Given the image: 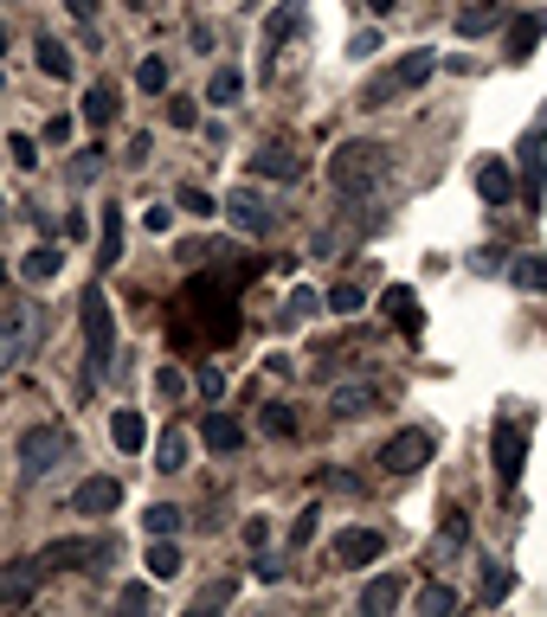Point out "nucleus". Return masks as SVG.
I'll list each match as a JSON object with an SVG mask.
<instances>
[{"label":"nucleus","mask_w":547,"mask_h":617,"mask_svg":"<svg viewBox=\"0 0 547 617\" xmlns=\"http://www.w3.org/2000/svg\"><path fill=\"white\" fill-rule=\"evenodd\" d=\"M432 72H438V52L412 45L406 58H393L387 72H374V77L361 84V109H393V104L406 97V91H419V84H425Z\"/></svg>","instance_id":"obj_2"},{"label":"nucleus","mask_w":547,"mask_h":617,"mask_svg":"<svg viewBox=\"0 0 547 617\" xmlns=\"http://www.w3.org/2000/svg\"><path fill=\"white\" fill-rule=\"evenodd\" d=\"M406 598V579H393V573H380V579H367V592H361V611L367 617H387L393 605Z\"/></svg>","instance_id":"obj_18"},{"label":"nucleus","mask_w":547,"mask_h":617,"mask_svg":"<svg viewBox=\"0 0 547 617\" xmlns=\"http://www.w3.org/2000/svg\"><path fill=\"white\" fill-rule=\"evenodd\" d=\"M59 464H65V432H59V425H27V432H20V476L39 482V476H52Z\"/></svg>","instance_id":"obj_6"},{"label":"nucleus","mask_w":547,"mask_h":617,"mask_svg":"<svg viewBox=\"0 0 547 617\" xmlns=\"http://www.w3.org/2000/svg\"><path fill=\"white\" fill-rule=\"evenodd\" d=\"M303 20H309V0H277L264 20V52H277L291 33H303Z\"/></svg>","instance_id":"obj_13"},{"label":"nucleus","mask_w":547,"mask_h":617,"mask_svg":"<svg viewBox=\"0 0 547 617\" xmlns=\"http://www.w3.org/2000/svg\"><path fill=\"white\" fill-rule=\"evenodd\" d=\"M59 270H65V252H59V245H33V252L20 257V277H27V284H52Z\"/></svg>","instance_id":"obj_21"},{"label":"nucleus","mask_w":547,"mask_h":617,"mask_svg":"<svg viewBox=\"0 0 547 617\" xmlns=\"http://www.w3.org/2000/svg\"><path fill=\"white\" fill-rule=\"evenodd\" d=\"M348 52H355V58H374V52H380V33H355V45H348Z\"/></svg>","instance_id":"obj_49"},{"label":"nucleus","mask_w":547,"mask_h":617,"mask_svg":"<svg viewBox=\"0 0 547 617\" xmlns=\"http://www.w3.org/2000/svg\"><path fill=\"white\" fill-rule=\"evenodd\" d=\"M136 84H143L148 97H161V91H168V58H161V52H148L143 65H136Z\"/></svg>","instance_id":"obj_33"},{"label":"nucleus","mask_w":547,"mask_h":617,"mask_svg":"<svg viewBox=\"0 0 547 617\" xmlns=\"http://www.w3.org/2000/svg\"><path fill=\"white\" fill-rule=\"evenodd\" d=\"M367 7H374V13H393V7H400V0H367Z\"/></svg>","instance_id":"obj_52"},{"label":"nucleus","mask_w":547,"mask_h":617,"mask_svg":"<svg viewBox=\"0 0 547 617\" xmlns=\"http://www.w3.org/2000/svg\"><path fill=\"white\" fill-rule=\"evenodd\" d=\"M374 405H380L374 386H341V393H335V418H367Z\"/></svg>","instance_id":"obj_30"},{"label":"nucleus","mask_w":547,"mask_h":617,"mask_svg":"<svg viewBox=\"0 0 547 617\" xmlns=\"http://www.w3.org/2000/svg\"><path fill=\"white\" fill-rule=\"evenodd\" d=\"M0 91H7V77H0Z\"/></svg>","instance_id":"obj_54"},{"label":"nucleus","mask_w":547,"mask_h":617,"mask_svg":"<svg viewBox=\"0 0 547 617\" xmlns=\"http://www.w3.org/2000/svg\"><path fill=\"white\" fill-rule=\"evenodd\" d=\"M27 328H33V316L0 322V373H13V366H20V354H27Z\"/></svg>","instance_id":"obj_26"},{"label":"nucleus","mask_w":547,"mask_h":617,"mask_svg":"<svg viewBox=\"0 0 547 617\" xmlns=\"http://www.w3.org/2000/svg\"><path fill=\"white\" fill-rule=\"evenodd\" d=\"M77 116H84L91 129H104L109 116H116V91H109L104 77H97V84H84V97H77Z\"/></svg>","instance_id":"obj_20"},{"label":"nucleus","mask_w":547,"mask_h":617,"mask_svg":"<svg viewBox=\"0 0 547 617\" xmlns=\"http://www.w3.org/2000/svg\"><path fill=\"white\" fill-rule=\"evenodd\" d=\"M476 193H483L490 206H503V200L515 193V168L509 161H483V168H476Z\"/></svg>","instance_id":"obj_19"},{"label":"nucleus","mask_w":547,"mask_h":617,"mask_svg":"<svg viewBox=\"0 0 547 617\" xmlns=\"http://www.w3.org/2000/svg\"><path fill=\"white\" fill-rule=\"evenodd\" d=\"M425 464H432V437L425 432H393L380 444V470L387 476H419Z\"/></svg>","instance_id":"obj_7"},{"label":"nucleus","mask_w":547,"mask_h":617,"mask_svg":"<svg viewBox=\"0 0 547 617\" xmlns=\"http://www.w3.org/2000/svg\"><path fill=\"white\" fill-rule=\"evenodd\" d=\"M496 26H503V7H496V0H476V7L457 13V33L464 39H483V33H496Z\"/></svg>","instance_id":"obj_25"},{"label":"nucleus","mask_w":547,"mask_h":617,"mask_svg":"<svg viewBox=\"0 0 547 617\" xmlns=\"http://www.w3.org/2000/svg\"><path fill=\"white\" fill-rule=\"evenodd\" d=\"M168 123H175V129H193V123H200L193 97H168Z\"/></svg>","instance_id":"obj_42"},{"label":"nucleus","mask_w":547,"mask_h":617,"mask_svg":"<svg viewBox=\"0 0 547 617\" xmlns=\"http://www.w3.org/2000/svg\"><path fill=\"white\" fill-rule=\"evenodd\" d=\"M245 541H252V546L271 541V521H264V514H257V521H245Z\"/></svg>","instance_id":"obj_51"},{"label":"nucleus","mask_w":547,"mask_h":617,"mask_svg":"<svg viewBox=\"0 0 547 617\" xmlns=\"http://www.w3.org/2000/svg\"><path fill=\"white\" fill-rule=\"evenodd\" d=\"M143 225H148V232H155V238H161V232L175 225V206H148V213H143Z\"/></svg>","instance_id":"obj_45"},{"label":"nucleus","mask_w":547,"mask_h":617,"mask_svg":"<svg viewBox=\"0 0 547 617\" xmlns=\"http://www.w3.org/2000/svg\"><path fill=\"white\" fill-rule=\"evenodd\" d=\"M387 553V534L380 528H341L335 534V566H367V560H380Z\"/></svg>","instance_id":"obj_11"},{"label":"nucleus","mask_w":547,"mask_h":617,"mask_svg":"<svg viewBox=\"0 0 547 617\" xmlns=\"http://www.w3.org/2000/svg\"><path fill=\"white\" fill-rule=\"evenodd\" d=\"M541 39H547V13H522V20L509 26V58H515V65H528Z\"/></svg>","instance_id":"obj_15"},{"label":"nucleus","mask_w":547,"mask_h":617,"mask_svg":"<svg viewBox=\"0 0 547 617\" xmlns=\"http://www.w3.org/2000/svg\"><path fill=\"white\" fill-rule=\"evenodd\" d=\"M175 573H181V546H175V534L148 541V579H175Z\"/></svg>","instance_id":"obj_28"},{"label":"nucleus","mask_w":547,"mask_h":617,"mask_svg":"<svg viewBox=\"0 0 547 617\" xmlns=\"http://www.w3.org/2000/svg\"><path fill=\"white\" fill-rule=\"evenodd\" d=\"M143 528H148V541H161V534L181 528V509H175V502H155V509L143 514Z\"/></svg>","instance_id":"obj_34"},{"label":"nucleus","mask_w":547,"mask_h":617,"mask_svg":"<svg viewBox=\"0 0 547 617\" xmlns=\"http://www.w3.org/2000/svg\"><path fill=\"white\" fill-rule=\"evenodd\" d=\"M97 264H123V206H104V225H97Z\"/></svg>","instance_id":"obj_24"},{"label":"nucleus","mask_w":547,"mask_h":617,"mask_svg":"<svg viewBox=\"0 0 547 617\" xmlns=\"http://www.w3.org/2000/svg\"><path fill=\"white\" fill-rule=\"evenodd\" d=\"M239 91H245V72H239V65H219L213 84H207V104H239Z\"/></svg>","instance_id":"obj_31"},{"label":"nucleus","mask_w":547,"mask_h":617,"mask_svg":"<svg viewBox=\"0 0 547 617\" xmlns=\"http://www.w3.org/2000/svg\"><path fill=\"white\" fill-rule=\"evenodd\" d=\"M72 142V116H52V123H45V148H65Z\"/></svg>","instance_id":"obj_43"},{"label":"nucleus","mask_w":547,"mask_h":617,"mask_svg":"<svg viewBox=\"0 0 547 617\" xmlns=\"http://www.w3.org/2000/svg\"><path fill=\"white\" fill-rule=\"evenodd\" d=\"M291 541H296V546H309V541H316V509H309V514H303V521L291 528Z\"/></svg>","instance_id":"obj_48"},{"label":"nucleus","mask_w":547,"mask_h":617,"mask_svg":"<svg viewBox=\"0 0 547 617\" xmlns=\"http://www.w3.org/2000/svg\"><path fill=\"white\" fill-rule=\"evenodd\" d=\"M380 309H387V322L406 328V334H419L425 328V309H419V296L406 290V284H387V296H380Z\"/></svg>","instance_id":"obj_14"},{"label":"nucleus","mask_w":547,"mask_h":617,"mask_svg":"<svg viewBox=\"0 0 547 617\" xmlns=\"http://www.w3.org/2000/svg\"><path fill=\"white\" fill-rule=\"evenodd\" d=\"M490 457H496V476L515 482L522 464H528V425H522V418H496V432H490Z\"/></svg>","instance_id":"obj_8"},{"label":"nucleus","mask_w":547,"mask_h":617,"mask_svg":"<svg viewBox=\"0 0 547 617\" xmlns=\"http://www.w3.org/2000/svg\"><path fill=\"white\" fill-rule=\"evenodd\" d=\"M200 432H207V450H225V457L245 444V425H239L232 412H207V425H200Z\"/></svg>","instance_id":"obj_22"},{"label":"nucleus","mask_w":547,"mask_h":617,"mask_svg":"<svg viewBox=\"0 0 547 617\" xmlns=\"http://www.w3.org/2000/svg\"><path fill=\"white\" fill-rule=\"evenodd\" d=\"M7 155H13V168H39V142L33 136H20V129L7 136Z\"/></svg>","instance_id":"obj_41"},{"label":"nucleus","mask_w":547,"mask_h":617,"mask_svg":"<svg viewBox=\"0 0 547 617\" xmlns=\"http://www.w3.org/2000/svg\"><path fill=\"white\" fill-rule=\"evenodd\" d=\"M155 470H187V432L181 425H168V432H161V444H155Z\"/></svg>","instance_id":"obj_29"},{"label":"nucleus","mask_w":547,"mask_h":617,"mask_svg":"<svg viewBox=\"0 0 547 617\" xmlns=\"http://www.w3.org/2000/svg\"><path fill=\"white\" fill-rule=\"evenodd\" d=\"M264 432H271V437H296V412H291V405H264Z\"/></svg>","instance_id":"obj_40"},{"label":"nucleus","mask_w":547,"mask_h":617,"mask_svg":"<svg viewBox=\"0 0 547 617\" xmlns=\"http://www.w3.org/2000/svg\"><path fill=\"white\" fill-rule=\"evenodd\" d=\"M109 437H116V450H123V457H136V450L148 444L143 412H129V405H123V412H109Z\"/></svg>","instance_id":"obj_17"},{"label":"nucleus","mask_w":547,"mask_h":617,"mask_svg":"<svg viewBox=\"0 0 547 617\" xmlns=\"http://www.w3.org/2000/svg\"><path fill=\"white\" fill-rule=\"evenodd\" d=\"M412 605H419V611H457V605H464V598H457V592H451V585H425V592H419V598H412Z\"/></svg>","instance_id":"obj_36"},{"label":"nucleus","mask_w":547,"mask_h":617,"mask_svg":"<svg viewBox=\"0 0 547 617\" xmlns=\"http://www.w3.org/2000/svg\"><path fill=\"white\" fill-rule=\"evenodd\" d=\"M155 386H161V393H187V380L175 373V366H161V373H155Z\"/></svg>","instance_id":"obj_50"},{"label":"nucleus","mask_w":547,"mask_h":617,"mask_svg":"<svg viewBox=\"0 0 547 617\" xmlns=\"http://www.w3.org/2000/svg\"><path fill=\"white\" fill-rule=\"evenodd\" d=\"M380 174H387V155L374 142H341L335 148V161H328V181H335V193H374L380 187Z\"/></svg>","instance_id":"obj_4"},{"label":"nucleus","mask_w":547,"mask_h":617,"mask_svg":"<svg viewBox=\"0 0 547 617\" xmlns=\"http://www.w3.org/2000/svg\"><path fill=\"white\" fill-rule=\"evenodd\" d=\"M503 598H509V566L490 560V573H483V605H503Z\"/></svg>","instance_id":"obj_38"},{"label":"nucleus","mask_w":547,"mask_h":617,"mask_svg":"<svg viewBox=\"0 0 547 617\" xmlns=\"http://www.w3.org/2000/svg\"><path fill=\"white\" fill-rule=\"evenodd\" d=\"M0 284H7V264H0Z\"/></svg>","instance_id":"obj_53"},{"label":"nucleus","mask_w":547,"mask_h":617,"mask_svg":"<svg viewBox=\"0 0 547 617\" xmlns=\"http://www.w3.org/2000/svg\"><path fill=\"white\" fill-rule=\"evenodd\" d=\"M232 592H239V585H232V579L207 585V592H200V598H193V611H200V617H207V611H225V605H232Z\"/></svg>","instance_id":"obj_37"},{"label":"nucleus","mask_w":547,"mask_h":617,"mask_svg":"<svg viewBox=\"0 0 547 617\" xmlns=\"http://www.w3.org/2000/svg\"><path fill=\"white\" fill-rule=\"evenodd\" d=\"M509 284H515V290H541L547 296V257L541 252H522L509 264Z\"/></svg>","instance_id":"obj_27"},{"label":"nucleus","mask_w":547,"mask_h":617,"mask_svg":"<svg viewBox=\"0 0 547 617\" xmlns=\"http://www.w3.org/2000/svg\"><path fill=\"white\" fill-rule=\"evenodd\" d=\"M541 142H547V109L528 123V136L515 142V168H522V206H528V213H541V200H547V155H541Z\"/></svg>","instance_id":"obj_5"},{"label":"nucleus","mask_w":547,"mask_h":617,"mask_svg":"<svg viewBox=\"0 0 547 617\" xmlns=\"http://www.w3.org/2000/svg\"><path fill=\"white\" fill-rule=\"evenodd\" d=\"M264 174V181H303V161H296L291 148H264L252 161V181Z\"/></svg>","instance_id":"obj_23"},{"label":"nucleus","mask_w":547,"mask_h":617,"mask_svg":"<svg viewBox=\"0 0 547 617\" xmlns=\"http://www.w3.org/2000/svg\"><path fill=\"white\" fill-rule=\"evenodd\" d=\"M77 322H84V386H97L116 366V309H109L104 284H91L77 296Z\"/></svg>","instance_id":"obj_1"},{"label":"nucleus","mask_w":547,"mask_h":617,"mask_svg":"<svg viewBox=\"0 0 547 617\" xmlns=\"http://www.w3.org/2000/svg\"><path fill=\"white\" fill-rule=\"evenodd\" d=\"M193 393H200V400L213 405L219 393H225V373H219V366H207V361H200V373H193Z\"/></svg>","instance_id":"obj_39"},{"label":"nucleus","mask_w":547,"mask_h":617,"mask_svg":"<svg viewBox=\"0 0 547 617\" xmlns=\"http://www.w3.org/2000/svg\"><path fill=\"white\" fill-rule=\"evenodd\" d=\"M175 200H181V213H193V219H213V213H219V200L207 193V187H193V181H187Z\"/></svg>","instance_id":"obj_35"},{"label":"nucleus","mask_w":547,"mask_h":617,"mask_svg":"<svg viewBox=\"0 0 547 617\" xmlns=\"http://www.w3.org/2000/svg\"><path fill=\"white\" fill-rule=\"evenodd\" d=\"M323 309V296L316 290H291V316H316Z\"/></svg>","instance_id":"obj_46"},{"label":"nucleus","mask_w":547,"mask_h":617,"mask_svg":"<svg viewBox=\"0 0 547 617\" xmlns=\"http://www.w3.org/2000/svg\"><path fill=\"white\" fill-rule=\"evenodd\" d=\"M33 58H39V72L52 77V84H72V72H77V58H72V45H59V39L45 33L33 45Z\"/></svg>","instance_id":"obj_16"},{"label":"nucleus","mask_w":547,"mask_h":617,"mask_svg":"<svg viewBox=\"0 0 547 617\" xmlns=\"http://www.w3.org/2000/svg\"><path fill=\"white\" fill-rule=\"evenodd\" d=\"M116 502H123V482H116V476H84V482L72 489L77 514H109Z\"/></svg>","instance_id":"obj_12"},{"label":"nucleus","mask_w":547,"mask_h":617,"mask_svg":"<svg viewBox=\"0 0 547 617\" xmlns=\"http://www.w3.org/2000/svg\"><path fill=\"white\" fill-rule=\"evenodd\" d=\"M323 309H335V316H361V309H367L361 284H335V290L323 296Z\"/></svg>","instance_id":"obj_32"},{"label":"nucleus","mask_w":547,"mask_h":617,"mask_svg":"<svg viewBox=\"0 0 547 617\" xmlns=\"http://www.w3.org/2000/svg\"><path fill=\"white\" fill-rule=\"evenodd\" d=\"M116 560V534H65V541L39 546V566L45 573H97Z\"/></svg>","instance_id":"obj_3"},{"label":"nucleus","mask_w":547,"mask_h":617,"mask_svg":"<svg viewBox=\"0 0 547 617\" xmlns=\"http://www.w3.org/2000/svg\"><path fill=\"white\" fill-rule=\"evenodd\" d=\"M65 13H72L77 26H91V20H97V0H65Z\"/></svg>","instance_id":"obj_47"},{"label":"nucleus","mask_w":547,"mask_h":617,"mask_svg":"<svg viewBox=\"0 0 547 617\" xmlns=\"http://www.w3.org/2000/svg\"><path fill=\"white\" fill-rule=\"evenodd\" d=\"M39 585H45V566H39V560H13V566H0V611L33 605Z\"/></svg>","instance_id":"obj_10"},{"label":"nucleus","mask_w":547,"mask_h":617,"mask_svg":"<svg viewBox=\"0 0 547 617\" xmlns=\"http://www.w3.org/2000/svg\"><path fill=\"white\" fill-rule=\"evenodd\" d=\"M219 213L232 219V225H239V232H245V238H264V232H271V225H277V213H271V200H264V193H257V187H239V193H232V200H219Z\"/></svg>","instance_id":"obj_9"},{"label":"nucleus","mask_w":547,"mask_h":617,"mask_svg":"<svg viewBox=\"0 0 547 617\" xmlns=\"http://www.w3.org/2000/svg\"><path fill=\"white\" fill-rule=\"evenodd\" d=\"M148 598H155L148 585H123V592H116V605H123V611H143Z\"/></svg>","instance_id":"obj_44"}]
</instances>
